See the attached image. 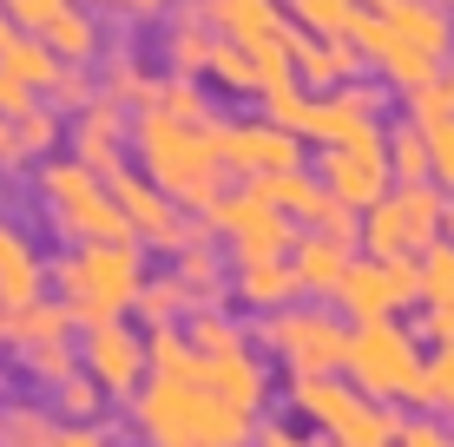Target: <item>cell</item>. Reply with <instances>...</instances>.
Masks as SVG:
<instances>
[{
  "instance_id": "obj_16",
  "label": "cell",
  "mask_w": 454,
  "mask_h": 447,
  "mask_svg": "<svg viewBox=\"0 0 454 447\" xmlns=\"http://www.w3.org/2000/svg\"><path fill=\"white\" fill-rule=\"evenodd\" d=\"M73 329H80V322L67 316V303H59V297H40V303H27V310H7V349H13V356L73 343Z\"/></svg>"
},
{
  "instance_id": "obj_2",
  "label": "cell",
  "mask_w": 454,
  "mask_h": 447,
  "mask_svg": "<svg viewBox=\"0 0 454 447\" xmlns=\"http://www.w3.org/2000/svg\"><path fill=\"white\" fill-rule=\"evenodd\" d=\"M145 250L138 243H67L53 257V297L67 303V316L86 329L119 322L138 310V289H145Z\"/></svg>"
},
{
  "instance_id": "obj_26",
  "label": "cell",
  "mask_w": 454,
  "mask_h": 447,
  "mask_svg": "<svg viewBox=\"0 0 454 447\" xmlns=\"http://www.w3.org/2000/svg\"><path fill=\"white\" fill-rule=\"evenodd\" d=\"M178 316H192V297H184L171 276H145V289H138V322H145V329H178Z\"/></svg>"
},
{
  "instance_id": "obj_23",
  "label": "cell",
  "mask_w": 454,
  "mask_h": 447,
  "mask_svg": "<svg viewBox=\"0 0 454 447\" xmlns=\"http://www.w3.org/2000/svg\"><path fill=\"white\" fill-rule=\"evenodd\" d=\"M290 289H296V270H284L277 257H257V264H244V270H238V297H244V303H257V310H277Z\"/></svg>"
},
{
  "instance_id": "obj_27",
  "label": "cell",
  "mask_w": 454,
  "mask_h": 447,
  "mask_svg": "<svg viewBox=\"0 0 454 447\" xmlns=\"http://www.w3.org/2000/svg\"><path fill=\"white\" fill-rule=\"evenodd\" d=\"M205 80H217L224 92H263V66H257V53H244L238 40H217Z\"/></svg>"
},
{
  "instance_id": "obj_31",
  "label": "cell",
  "mask_w": 454,
  "mask_h": 447,
  "mask_svg": "<svg viewBox=\"0 0 454 447\" xmlns=\"http://www.w3.org/2000/svg\"><path fill=\"white\" fill-rule=\"evenodd\" d=\"M20 368L40 381L46 395H53L59 381H67V375H80L86 362H80V349H73V343H53V349H34V356H20Z\"/></svg>"
},
{
  "instance_id": "obj_15",
  "label": "cell",
  "mask_w": 454,
  "mask_h": 447,
  "mask_svg": "<svg viewBox=\"0 0 454 447\" xmlns=\"http://www.w3.org/2000/svg\"><path fill=\"white\" fill-rule=\"evenodd\" d=\"M46 276H53V270L40 264L34 237H27L20 224L0 218V310H27V303H40L46 297Z\"/></svg>"
},
{
  "instance_id": "obj_20",
  "label": "cell",
  "mask_w": 454,
  "mask_h": 447,
  "mask_svg": "<svg viewBox=\"0 0 454 447\" xmlns=\"http://www.w3.org/2000/svg\"><path fill=\"white\" fill-rule=\"evenodd\" d=\"M67 421L40 402H0V447H59Z\"/></svg>"
},
{
  "instance_id": "obj_7",
  "label": "cell",
  "mask_w": 454,
  "mask_h": 447,
  "mask_svg": "<svg viewBox=\"0 0 454 447\" xmlns=\"http://www.w3.org/2000/svg\"><path fill=\"white\" fill-rule=\"evenodd\" d=\"M113 197H119L125 224H132V243H138V250H165V257H178L184 243L198 237V230L184 224V204H178V197H165L159 184L138 172V165H119V172H113Z\"/></svg>"
},
{
  "instance_id": "obj_35",
  "label": "cell",
  "mask_w": 454,
  "mask_h": 447,
  "mask_svg": "<svg viewBox=\"0 0 454 447\" xmlns=\"http://www.w3.org/2000/svg\"><path fill=\"white\" fill-rule=\"evenodd\" d=\"M59 447H113V441H106L99 421H86V428H67V435H59Z\"/></svg>"
},
{
  "instance_id": "obj_34",
  "label": "cell",
  "mask_w": 454,
  "mask_h": 447,
  "mask_svg": "<svg viewBox=\"0 0 454 447\" xmlns=\"http://www.w3.org/2000/svg\"><path fill=\"white\" fill-rule=\"evenodd\" d=\"M303 66H309V80H336L342 53H336V46H303Z\"/></svg>"
},
{
  "instance_id": "obj_19",
  "label": "cell",
  "mask_w": 454,
  "mask_h": 447,
  "mask_svg": "<svg viewBox=\"0 0 454 447\" xmlns=\"http://www.w3.org/2000/svg\"><path fill=\"white\" fill-rule=\"evenodd\" d=\"M99 92H106V99H119L125 112H145V105H152V92H159V73L145 66V53L119 46V53L106 59V73H99Z\"/></svg>"
},
{
  "instance_id": "obj_37",
  "label": "cell",
  "mask_w": 454,
  "mask_h": 447,
  "mask_svg": "<svg viewBox=\"0 0 454 447\" xmlns=\"http://www.w3.org/2000/svg\"><path fill=\"white\" fill-rule=\"evenodd\" d=\"M257 447H303V441H296L290 428H277V421H270V428H257Z\"/></svg>"
},
{
  "instance_id": "obj_22",
  "label": "cell",
  "mask_w": 454,
  "mask_h": 447,
  "mask_svg": "<svg viewBox=\"0 0 454 447\" xmlns=\"http://www.w3.org/2000/svg\"><path fill=\"white\" fill-rule=\"evenodd\" d=\"M250 191L263 197L270 211H284V218H317V184H309L303 172H263V178H250Z\"/></svg>"
},
{
  "instance_id": "obj_12",
  "label": "cell",
  "mask_w": 454,
  "mask_h": 447,
  "mask_svg": "<svg viewBox=\"0 0 454 447\" xmlns=\"http://www.w3.org/2000/svg\"><path fill=\"white\" fill-rule=\"evenodd\" d=\"M217 151H224V172H244V178L296 172L290 132L270 126V119H231V126H217Z\"/></svg>"
},
{
  "instance_id": "obj_8",
  "label": "cell",
  "mask_w": 454,
  "mask_h": 447,
  "mask_svg": "<svg viewBox=\"0 0 454 447\" xmlns=\"http://www.w3.org/2000/svg\"><path fill=\"white\" fill-rule=\"evenodd\" d=\"M80 362L86 375L99 381L113 402H132L138 389L152 381V349H145V329H132V322H99V329L80 335Z\"/></svg>"
},
{
  "instance_id": "obj_6",
  "label": "cell",
  "mask_w": 454,
  "mask_h": 447,
  "mask_svg": "<svg viewBox=\"0 0 454 447\" xmlns=\"http://www.w3.org/2000/svg\"><path fill=\"white\" fill-rule=\"evenodd\" d=\"M59 126H67V112H53L40 92L0 73V172H27V165L53 158Z\"/></svg>"
},
{
  "instance_id": "obj_11",
  "label": "cell",
  "mask_w": 454,
  "mask_h": 447,
  "mask_svg": "<svg viewBox=\"0 0 454 447\" xmlns=\"http://www.w3.org/2000/svg\"><path fill=\"white\" fill-rule=\"evenodd\" d=\"M67 145H73V158H80V165H92V172L113 178L119 165H125V145H132V112L99 92L86 112L67 119Z\"/></svg>"
},
{
  "instance_id": "obj_28",
  "label": "cell",
  "mask_w": 454,
  "mask_h": 447,
  "mask_svg": "<svg viewBox=\"0 0 454 447\" xmlns=\"http://www.w3.org/2000/svg\"><path fill=\"white\" fill-rule=\"evenodd\" d=\"M356 362H363V375L382 381V389H402V381H415V368H409V356H402L395 335H369V343L356 349Z\"/></svg>"
},
{
  "instance_id": "obj_14",
  "label": "cell",
  "mask_w": 454,
  "mask_h": 447,
  "mask_svg": "<svg viewBox=\"0 0 454 447\" xmlns=\"http://www.w3.org/2000/svg\"><path fill=\"white\" fill-rule=\"evenodd\" d=\"M263 343H270L296 375H317V368H330L342 356L336 329L323 316H277V322H263Z\"/></svg>"
},
{
  "instance_id": "obj_1",
  "label": "cell",
  "mask_w": 454,
  "mask_h": 447,
  "mask_svg": "<svg viewBox=\"0 0 454 447\" xmlns=\"http://www.w3.org/2000/svg\"><path fill=\"white\" fill-rule=\"evenodd\" d=\"M132 158L184 211H205V204L224 197L217 191V178H224L217 126H184V119H165L159 105H145V112H132Z\"/></svg>"
},
{
  "instance_id": "obj_36",
  "label": "cell",
  "mask_w": 454,
  "mask_h": 447,
  "mask_svg": "<svg viewBox=\"0 0 454 447\" xmlns=\"http://www.w3.org/2000/svg\"><path fill=\"white\" fill-rule=\"evenodd\" d=\"M434 158H442V172L454 178V126H442V132H434Z\"/></svg>"
},
{
  "instance_id": "obj_29",
  "label": "cell",
  "mask_w": 454,
  "mask_h": 447,
  "mask_svg": "<svg viewBox=\"0 0 454 447\" xmlns=\"http://www.w3.org/2000/svg\"><path fill=\"white\" fill-rule=\"evenodd\" d=\"M342 297H349L363 316H375L382 303L402 297V270H356V276H342Z\"/></svg>"
},
{
  "instance_id": "obj_5",
  "label": "cell",
  "mask_w": 454,
  "mask_h": 447,
  "mask_svg": "<svg viewBox=\"0 0 454 447\" xmlns=\"http://www.w3.org/2000/svg\"><path fill=\"white\" fill-rule=\"evenodd\" d=\"M184 335H192V349H198V389H211L217 402H231L238 414H250L263 402V368L244 349L238 322H224L217 310H192Z\"/></svg>"
},
{
  "instance_id": "obj_10",
  "label": "cell",
  "mask_w": 454,
  "mask_h": 447,
  "mask_svg": "<svg viewBox=\"0 0 454 447\" xmlns=\"http://www.w3.org/2000/svg\"><path fill=\"white\" fill-rule=\"evenodd\" d=\"M205 13H211V27H217V40H238L244 53H257V66H263V92L270 86H284V59H290V46H284V27H277V7L270 0H205Z\"/></svg>"
},
{
  "instance_id": "obj_3",
  "label": "cell",
  "mask_w": 454,
  "mask_h": 447,
  "mask_svg": "<svg viewBox=\"0 0 454 447\" xmlns=\"http://www.w3.org/2000/svg\"><path fill=\"white\" fill-rule=\"evenodd\" d=\"M132 428L145 447H250V435H257L211 389H198V381H159V375L132 395Z\"/></svg>"
},
{
  "instance_id": "obj_21",
  "label": "cell",
  "mask_w": 454,
  "mask_h": 447,
  "mask_svg": "<svg viewBox=\"0 0 454 447\" xmlns=\"http://www.w3.org/2000/svg\"><path fill=\"white\" fill-rule=\"evenodd\" d=\"M171 283L184 289V297H192V310H211V297H217V257H211V243L205 237H192L184 243L178 257H171Z\"/></svg>"
},
{
  "instance_id": "obj_30",
  "label": "cell",
  "mask_w": 454,
  "mask_h": 447,
  "mask_svg": "<svg viewBox=\"0 0 454 447\" xmlns=\"http://www.w3.org/2000/svg\"><path fill=\"white\" fill-rule=\"evenodd\" d=\"M152 105H159L165 119H184V126H211V105H205V92H198V80H159Z\"/></svg>"
},
{
  "instance_id": "obj_38",
  "label": "cell",
  "mask_w": 454,
  "mask_h": 447,
  "mask_svg": "<svg viewBox=\"0 0 454 447\" xmlns=\"http://www.w3.org/2000/svg\"><path fill=\"white\" fill-rule=\"evenodd\" d=\"M13 34H20V27H13V13H7V0H0V46H7Z\"/></svg>"
},
{
  "instance_id": "obj_32",
  "label": "cell",
  "mask_w": 454,
  "mask_h": 447,
  "mask_svg": "<svg viewBox=\"0 0 454 447\" xmlns=\"http://www.w3.org/2000/svg\"><path fill=\"white\" fill-rule=\"evenodd\" d=\"M296 283L336 289V283H342V257L330 250V243H303V250H296Z\"/></svg>"
},
{
  "instance_id": "obj_33",
  "label": "cell",
  "mask_w": 454,
  "mask_h": 447,
  "mask_svg": "<svg viewBox=\"0 0 454 447\" xmlns=\"http://www.w3.org/2000/svg\"><path fill=\"white\" fill-rule=\"evenodd\" d=\"M86 13H113L125 27H145V20H165V0H80Z\"/></svg>"
},
{
  "instance_id": "obj_39",
  "label": "cell",
  "mask_w": 454,
  "mask_h": 447,
  "mask_svg": "<svg viewBox=\"0 0 454 447\" xmlns=\"http://www.w3.org/2000/svg\"><path fill=\"white\" fill-rule=\"evenodd\" d=\"M415 447H448V441L434 435V428H415Z\"/></svg>"
},
{
  "instance_id": "obj_40",
  "label": "cell",
  "mask_w": 454,
  "mask_h": 447,
  "mask_svg": "<svg viewBox=\"0 0 454 447\" xmlns=\"http://www.w3.org/2000/svg\"><path fill=\"white\" fill-rule=\"evenodd\" d=\"M434 381H442V395H454V362H442V375H434Z\"/></svg>"
},
{
  "instance_id": "obj_17",
  "label": "cell",
  "mask_w": 454,
  "mask_h": 447,
  "mask_svg": "<svg viewBox=\"0 0 454 447\" xmlns=\"http://www.w3.org/2000/svg\"><path fill=\"white\" fill-rule=\"evenodd\" d=\"M0 73H7V80H20L27 92H53L59 86V73H67V59L53 53V46L46 40H34V34H13L7 46H0Z\"/></svg>"
},
{
  "instance_id": "obj_13",
  "label": "cell",
  "mask_w": 454,
  "mask_h": 447,
  "mask_svg": "<svg viewBox=\"0 0 454 447\" xmlns=\"http://www.w3.org/2000/svg\"><path fill=\"white\" fill-rule=\"evenodd\" d=\"M211 53H217V27L205 7H178L159 20V59L171 66V80H198L211 73Z\"/></svg>"
},
{
  "instance_id": "obj_25",
  "label": "cell",
  "mask_w": 454,
  "mask_h": 447,
  "mask_svg": "<svg viewBox=\"0 0 454 447\" xmlns=\"http://www.w3.org/2000/svg\"><path fill=\"white\" fill-rule=\"evenodd\" d=\"M106 402H113V395H106L99 381L86 375V368H80V375H67V381L53 389V414H59L67 428H86V421H99V408H106Z\"/></svg>"
},
{
  "instance_id": "obj_9",
  "label": "cell",
  "mask_w": 454,
  "mask_h": 447,
  "mask_svg": "<svg viewBox=\"0 0 454 447\" xmlns=\"http://www.w3.org/2000/svg\"><path fill=\"white\" fill-rule=\"evenodd\" d=\"M205 230H211V237H224L231 250H238V264L284 257V243H290L284 211H270L257 191H231V197H217V204H205Z\"/></svg>"
},
{
  "instance_id": "obj_4",
  "label": "cell",
  "mask_w": 454,
  "mask_h": 447,
  "mask_svg": "<svg viewBox=\"0 0 454 447\" xmlns=\"http://www.w3.org/2000/svg\"><path fill=\"white\" fill-rule=\"evenodd\" d=\"M34 191L67 243H132V224H125V211L113 197V178L80 165L73 151L34 165Z\"/></svg>"
},
{
  "instance_id": "obj_24",
  "label": "cell",
  "mask_w": 454,
  "mask_h": 447,
  "mask_svg": "<svg viewBox=\"0 0 454 447\" xmlns=\"http://www.w3.org/2000/svg\"><path fill=\"white\" fill-rule=\"evenodd\" d=\"M323 172H330V184H336L342 197H375V191H382V172H375V145H349V151H336Z\"/></svg>"
},
{
  "instance_id": "obj_18",
  "label": "cell",
  "mask_w": 454,
  "mask_h": 447,
  "mask_svg": "<svg viewBox=\"0 0 454 447\" xmlns=\"http://www.w3.org/2000/svg\"><path fill=\"white\" fill-rule=\"evenodd\" d=\"M296 408H303V414H317L323 428H336V435H349V441H375V435H382V428H375L369 414L356 408L349 395H342V389H330V381L317 389V381L303 375V381H296Z\"/></svg>"
}]
</instances>
